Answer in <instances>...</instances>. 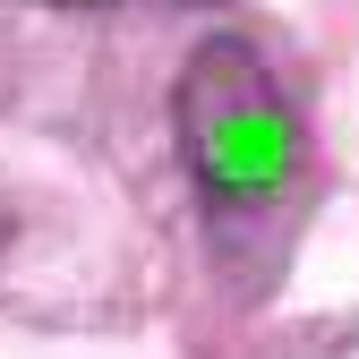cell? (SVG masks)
Segmentation results:
<instances>
[{
	"label": "cell",
	"instance_id": "obj_2",
	"mask_svg": "<svg viewBox=\"0 0 359 359\" xmlns=\"http://www.w3.org/2000/svg\"><path fill=\"white\" fill-rule=\"evenodd\" d=\"M52 9H103V0H52Z\"/></svg>",
	"mask_w": 359,
	"mask_h": 359
},
{
	"label": "cell",
	"instance_id": "obj_1",
	"mask_svg": "<svg viewBox=\"0 0 359 359\" xmlns=\"http://www.w3.org/2000/svg\"><path fill=\"white\" fill-rule=\"evenodd\" d=\"M171 128H180V154H189L197 197L240 222L265 214L299 189V163H308V128L283 95V77L265 69L240 34H205L189 69H180V95H171Z\"/></svg>",
	"mask_w": 359,
	"mask_h": 359
}]
</instances>
